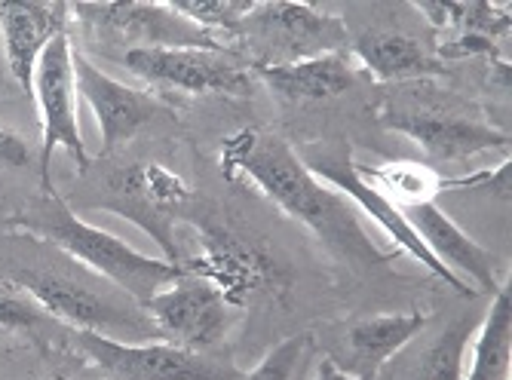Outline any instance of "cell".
Returning a JSON list of instances; mask_svg holds the SVG:
<instances>
[{
	"mask_svg": "<svg viewBox=\"0 0 512 380\" xmlns=\"http://www.w3.org/2000/svg\"><path fill=\"white\" fill-rule=\"evenodd\" d=\"M218 166L230 181H249L261 194L307 227L319 246L335 255L344 267L365 276L387 267L399 252H384L362 227L359 212L338 194L335 187L319 181L298 151L283 138L261 129H243L221 141Z\"/></svg>",
	"mask_w": 512,
	"mask_h": 380,
	"instance_id": "cell-1",
	"label": "cell"
},
{
	"mask_svg": "<svg viewBox=\"0 0 512 380\" xmlns=\"http://www.w3.org/2000/svg\"><path fill=\"white\" fill-rule=\"evenodd\" d=\"M40 190L43 194L31 206L7 218V227L16 230L19 236H31V240L59 249L80 267L108 279L114 289H120L142 310L160 289H166L169 282H175L184 273L181 264H172L166 258H151L123 243L111 230L83 221L68 206V200L56 194V187H40Z\"/></svg>",
	"mask_w": 512,
	"mask_h": 380,
	"instance_id": "cell-2",
	"label": "cell"
},
{
	"mask_svg": "<svg viewBox=\"0 0 512 380\" xmlns=\"http://www.w3.org/2000/svg\"><path fill=\"white\" fill-rule=\"evenodd\" d=\"M56 258L13 261L0 267V276L25 289L53 322H62L74 331H96L117 341H163L151 316L135 301L123 298L108 279L80 267L59 249Z\"/></svg>",
	"mask_w": 512,
	"mask_h": 380,
	"instance_id": "cell-3",
	"label": "cell"
},
{
	"mask_svg": "<svg viewBox=\"0 0 512 380\" xmlns=\"http://www.w3.org/2000/svg\"><path fill=\"white\" fill-rule=\"evenodd\" d=\"M298 157L304 160V166L319 178L325 181L329 187H335L338 194L362 215H368V221H375L390 240L396 246L399 255H411L417 264H421L430 276L442 279V285H448L451 292L463 295V298H476L479 292L473 289V285H467L460 276H454L445 264H439L430 249L424 246L421 236L414 233V227L405 221L402 209L387 197L381 194V190L365 181L362 172H359V163L353 160V154L347 151V145H341V141H313V145H304L298 151Z\"/></svg>",
	"mask_w": 512,
	"mask_h": 380,
	"instance_id": "cell-4",
	"label": "cell"
},
{
	"mask_svg": "<svg viewBox=\"0 0 512 380\" xmlns=\"http://www.w3.org/2000/svg\"><path fill=\"white\" fill-rule=\"evenodd\" d=\"M96 197L99 200L92 203V209H105L145 230L160 246L166 261L181 264V246L172 233V224L191 218L194 206V190L181 175L157 163L120 166L102 181Z\"/></svg>",
	"mask_w": 512,
	"mask_h": 380,
	"instance_id": "cell-5",
	"label": "cell"
},
{
	"mask_svg": "<svg viewBox=\"0 0 512 380\" xmlns=\"http://www.w3.org/2000/svg\"><path fill=\"white\" fill-rule=\"evenodd\" d=\"M71 347L108 380H243V371L209 353H194L169 341H117L96 331H74Z\"/></svg>",
	"mask_w": 512,
	"mask_h": 380,
	"instance_id": "cell-6",
	"label": "cell"
},
{
	"mask_svg": "<svg viewBox=\"0 0 512 380\" xmlns=\"http://www.w3.org/2000/svg\"><path fill=\"white\" fill-rule=\"evenodd\" d=\"M77 19L92 37L123 46V50H212L224 53L227 46L178 16L169 4H145V0H111V4H71Z\"/></svg>",
	"mask_w": 512,
	"mask_h": 380,
	"instance_id": "cell-7",
	"label": "cell"
},
{
	"mask_svg": "<svg viewBox=\"0 0 512 380\" xmlns=\"http://www.w3.org/2000/svg\"><path fill=\"white\" fill-rule=\"evenodd\" d=\"M240 37L255 53H261L252 68L347 53V28L338 16L313 4H292V0L255 4L240 28Z\"/></svg>",
	"mask_w": 512,
	"mask_h": 380,
	"instance_id": "cell-8",
	"label": "cell"
},
{
	"mask_svg": "<svg viewBox=\"0 0 512 380\" xmlns=\"http://www.w3.org/2000/svg\"><path fill=\"white\" fill-rule=\"evenodd\" d=\"M74 43L68 34H59L43 50L37 71H34V89L31 99L40 114V187H53L50 181V160L62 148L74 160L80 172L89 169V151L80 135L77 120V83H74Z\"/></svg>",
	"mask_w": 512,
	"mask_h": 380,
	"instance_id": "cell-9",
	"label": "cell"
},
{
	"mask_svg": "<svg viewBox=\"0 0 512 380\" xmlns=\"http://www.w3.org/2000/svg\"><path fill=\"white\" fill-rule=\"evenodd\" d=\"M191 224L197 227L200 255L181 261V270L212 282L227 304L240 307L246 304V295L267 289L279 279L273 258L230 224L209 215H191Z\"/></svg>",
	"mask_w": 512,
	"mask_h": 380,
	"instance_id": "cell-10",
	"label": "cell"
},
{
	"mask_svg": "<svg viewBox=\"0 0 512 380\" xmlns=\"http://www.w3.org/2000/svg\"><path fill=\"white\" fill-rule=\"evenodd\" d=\"M145 313L163 341L194 353H209L221 344L234 322V304H227L212 282L191 273H181L166 289H160L145 304Z\"/></svg>",
	"mask_w": 512,
	"mask_h": 380,
	"instance_id": "cell-11",
	"label": "cell"
},
{
	"mask_svg": "<svg viewBox=\"0 0 512 380\" xmlns=\"http://www.w3.org/2000/svg\"><path fill=\"white\" fill-rule=\"evenodd\" d=\"M120 62L148 83L191 95H249L255 74L227 50H129Z\"/></svg>",
	"mask_w": 512,
	"mask_h": 380,
	"instance_id": "cell-12",
	"label": "cell"
},
{
	"mask_svg": "<svg viewBox=\"0 0 512 380\" xmlns=\"http://www.w3.org/2000/svg\"><path fill=\"white\" fill-rule=\"evenodd\" d=\"M77 95L89 105L102 135V154H114L129 138L151 126V120L163 111L154 92L126 86L108 77L96 62H89L80 50L71 53Z\"/></svg>",
	"mask_w": 512,
	"mask_h": 380,
	"instance_id": "cell-13",
	"label": "cell"
},
{
	"mask_svg": "<svg viewBox=\"0 0 512 380\" xmlns=\"http://www.w3.org/2000/svg\"><path fill=\"white\" fill-rule=\"evenodd\" d=\"M71 4L65 0H0V50L10 68V77L31 95L34 71L59 34H68Z\"/></svg>",
	"mask_w": 512,
	"mask_h": 380,
	"instance_id": "cell-14",
	"label": "cell"
},
{
	"mask_svg": "<svg viewBox=\"0 0 512 380\" xmlns=\"http://www.w3.org/2000/svg\"><path fill=\"white\" fill-rule=\"evenodd\" d=\"M399 209L439 264L473 285L476 292H485L491 298L500 292L503 279L497 276V258L485 246H479L467 230H460L436 203H414Z\"/></svg>",
	"mask_w": 512,
	"mask_h": 380,
	"instance_id": "cell-15",
	"label": "cell"
},
{
	"mask_svg": "<svg viewBox=\"0 0 512 380\" xmlns=\"http://www.w3.org/2000/svg\"><path fill=\"white\" fill-rule=\"evenodd\" d=\"M384 126L411 138L439 163H457L485 151L509 148V135L497 126L433 111H390L384 114Z\"/></svg>",
	"mask_w": 512,
	"mask_h": 380,
	"instance_id": "cell-16",
	"label": "cell"
},
{
	"mask_svg": "<svg viewBox=\"0 0 512 380\" xmlns=\"http://www.w3.org/2000/svg\"><path fill=\"white\" fill-rule=\"evenodd\" d=\"M252 74L286 105H316L347 92L362 74L350 53H325L286 65H258Z\"/></svg>",
	"mask_w": 512,
	"mask_h": 380,
	"instance_id": "cell-17",
	"label": "cell"
},
{
	"mask_svg": "<svg viewBox=\"0 0 512 380\" xmlns=\"http://www.w3.org/2000/svg\"><path fill=\"white\" fill-rule=\"evenodd\" d=\"M427 328V313H378L365 316L347 328V350L350 359L341 365L347 374L359 380H378L381 368L421 331Z\"/></svg>",
	"mask_w": 512,
	"mask_h": 380,
	"instance_id": "cell-18",
	"label": "cell"
},
{
	"mask_svg": "<svg viewBox=\"0 0 512 380\" xmlns=\"http://www.w3.org/2000/svg\"><path fill=\"white\" fill-rule=\"evenodd\" d=\"M350 56L359 65V71H365L378 83H399V80L445 74V65L430 50H424V43L402 31L365 34L356 40Z\"/></svg>",
	"mask_w": 512,
	"mask_h": 380,
	"instance_id": "cell-19",
	"label": "cell"
},
{
	"mask_svg": "<svg viewBox=\"0 0 512 380\" xmlns=\"http://www.w3.org/2000/svg\"><path fill=\"white\" fill-rule=\"evenodd\" d=\"M473 365L463 380H509L512 371V295L503 282L476 328Z\"/></svg>",
	"mask_w": 512,
	"mask_h": 380,
	"instance_id": "cell-20",
	"label": "cell"
},
{
	"mask_svg": "<svg viewBox=\"0 0 512 380\" xmlns=\"http://www.w3.org/2000/svg\"><path fill=\"white\" fill-rule=\"evenodd\" d=\"M479 319V313L451 319L421 353L408 380H463V359H467V347L476 335Z\"/></svg>",
	"mask_w": 512,
	"mask_h": 380,
	"instance_id": "cell-21",
	"label": "cell"
},
{
	"mask_svg": "<svg viewBox=\"0 0 512 380\" xmlns=\"http://www.w3.org/2000/svg\"><path fill=\"white\" fill-rule=\"evenodd\" d=\"M359 172L396 206L436 203V197L445 190V178L424 163L399 160V163H384V166H359Z\"/></svg>",
	"mask_w": 512,
	"mask_h": 380,
	"instance_id": "cell-22",
	"label": "cell"
},
{
	"mask_svg": "<svg viewBox=\"0 0 512 380\" xmlns=\"http://www.w3.org/2000/svg\"><path fill=\"white\" fill-rule=\"evenodd\" d=\"M166 4L209 34H240L258 0H166Z\"/></svg>",
	"mask_w": 512,
	"mask_h": 380,
	"instance_id": "cell-23",
	"label": "cell"
},
{
	"mask_svg": "<svg viewBox=\"0 0 512 380\" xmlns=\"http://www.w3.org/2000/svg\"><path fill=\"white\" fill-rule=\"evenodd\" d=\"M46 322H53V316L16 282L0 276V331H37Z\"/></svg>",
	"mask_w": 512,
	"mask_h": 380,
	"instance_id": "cell-24",
	"label": "cell"
},
{
	"mask_svg": "<svg viewBox=\"0 0 512 380\" xmlns=\"http://www.w3.org/2000/svg\"><path fill=\"white\" fill-rule=\"evenodd\" d=\"M310 347H313L310 335H292L286 341H279L249 374H243V380H295Z\"/></svg>",
	"mask_w": 512,
	"mask_h": 380,
	"instance_id": "cell-25",
	"label": "cell"
},
{
	"mask_svg": "<svg viewBox=\"0 0 512 380\" xmlns=\"http://www.w3.org/2000/svg\"><path fill=\"white\" fill-rule=\"evenodd\" d=\"M0 160L10 163V166H25L28 163V145L4 126H0Z\"/></svg>",
	"mask_w": 512,
	"mask_h": 380,
	"instance_id": "cell-26",
	"label": "cell"
},
{
	"mask_svg": "<svg viewBox=\"0 0 512 380\" xmlns=\"http://www.w3.org/2000/svg\"><path fill=\"white\" fill-rule=\"evenodd\" d=\"M313 380H359V377H353V374H347L335 359H319V365H316V377Z\"/></svg>",
	"mask_w": 512,
	"mask_h": 380,
	"instance_id": "cell-27",
	"label": "cell"
},
{
	"mask_svg": "<svg viewBox=\"0 0 512 380\" xmlns=\"http://www.w3.org/2000/svg\"><path fill=\"white\" fill-rule=\"evenodd\" d=\"M50 380H65V377H50Z\"/></svg>",
	"mask_w": 512,
	"mask_h": 380,
	"instance_id": "cell-28",
	"label": "cell"
}]
</instances>
